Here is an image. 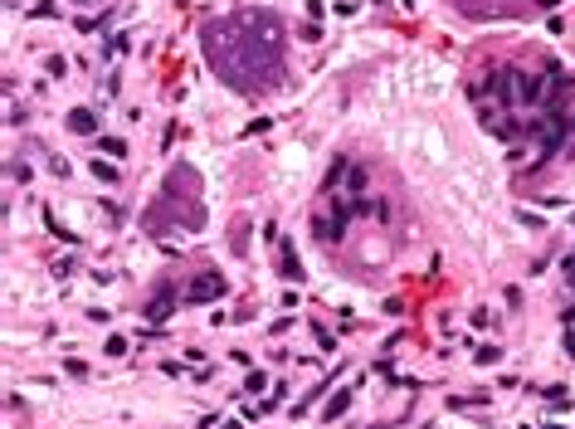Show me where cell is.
<instances>
[{"label":"cell","mask_w":575,"mask_h":429,"mask_svg":"<svg viewBox=\"0 0 575 429\" xmlns=\"http://www.w3.org/2000/svg\"><path fill=\"white\" fill-rule=\"evenodd\" d=\"M205 54H210V69L219 83L249 93V88H264L278 79V64H283V29L269 10L259 15H234V20H219L205 29Z\"/></svg>","instance_id":"cell-1"},{"label":"cell","mask_w":575,"mask_h":429,"mask_svg":"<svg viewBox=\"0 0 575 429\" xmlns=\"http://www.w3.org/2000/svg\"><path fill=\"white\" fill-rule=\"evenodd\" d=\"M502 107H507V112H536V79H532V74H522V69H507Z\"/></svg>","instance_id":"cell-2"},{"label":"cell","mask_w":575,"mask_h":429,"mask_svg":"<svg viewBox=\"0 0 575 429\" xmlns=\"http://www.w3.org/2000/svg\"><path fill=\"white\" fill-rule=\"evenodd\" d=\"M215 298H224V278L219 273H195L191 288H186V303H215Z\"/></svg>","instance_id":"cell-3"},{"label":"cell","mask_w":575,"mask_h":429,"mask_svg":"<svg viewBox=\"0 0 575 429\" xmlns=\"http://www.w3.org/2000/svg\"><path fill=\"white\" fill-rule=\"evenodd\" d=\"M176 303H181V293H176V288H156V298L147 303V322H166Z\"/></svg>","instance_id":"cell-4"},{"label":"cell","mask_w":575,"mask_h":429,"mask_svg":"<svg viewBox=\"0 0 575 429\" xmlns=\"http://www.w3.org/2000/svg\"><path fill=\"white\" fill-rule=\"evenodd\" d=\"M64 122H69V132H74V137H97V112H93V107H69V117H64Z\"/></svg>","instance_id":"cell-5"},{"label":"cell","mask_w":575,"mask_h":429,"mask_svg":"<svg viewBox=\"0 0 575 429\" xmlns=\"http://www.w3.org/2000/svg\"><path fill=\"white\" fill-rule=\"evenodd\" d=\"M366 186H371V171L351 161V171H346V181H341V196H346V200H361V191H366Z\"/></svg>","instance_id":"cell-6"},{"label":"cell","mask_w":575,"mask_h":429,"mask_svg":"<svg viewBox=\"0 0 575 429\" xmlns=\"http://www.w3.org/2000/svg\"><path fill=\"white\" fill-rule=\"evenodd\" d=\"M278 273H283L288 283H302V264H297V249H292V244L278 249Z\"/></svg>","instance_id":"cell-7"},{"label":"cell","mask_w":575,"mask_h":429,"mask_svg":"<svg viewBox=\"0 0 575 429\" xmlns=\"http://www.w3.org/2000/svg\"><path fill=\"white\" fill-rule=\"evenodd\" d=\"M351 410V390H337V395H327V405H322V420L332 425V420H341Z\"/></svg>","instance_id":"cell-8"},{"label":"cell","mask_w":575,"mask_h":429,"mask_svg":"<svg viewBox=\"0 0 575 429\" xmlns=\"http://www.w3.org/2000/svg\"><path fill=\"white\" fill-rule=\"evenodd\" d=\"M93 176H97V181H102V186H117V181H122V171H117L112 161H102V156H97V161H93Z\"/></svg>","instance_id":"cell-9"},{"label":"cell","mask_w":575,"mask_h":429,"mask_svg":"<svg viewBox=\"0 0 575 429\" xmlns=\"http://www.w3.org/2000/svg\"><path fill=\"white\" fill-rule=\"evenodd\" d=\"M97 142H102L107 156H127V142H122V137H97Z\"/></svg>","instance_id":"cell-10"},{"label":"cell","mask_w":575,"mask_h":429,"mask_svg":"<svg viewBox=\"0 0 575 429\" xmlns=\"http://www.w3.org/2000/svg\"><path fill=\"white\" fill-rule=\"evenodd\" d=\"M244 386H249V395H259V390L269 386V376H264V371H249V381H244Z\"/></svg>","instance_id":"cell-11"},{"label":"cell","mask_w":575,"mask_h":429,"mask_svg":"<svg viewBox=\"0 0 575 429\" xmlns=\"http://www.w3.org/2000/svg\"><path fill=\"white\" fill-rule=\"evenodd\" d=\"M502 356V346H478V366H492Z\"/></svg>","instance_id":"cell-12"},{"label":"cell","mask_w":575,"mask_h":429,"mask_svg":"<svg viewBox=\"0 0 575 429\" xmlns=\"http://www.w3.org/2000/svg\"><path fill=\"white\" fill-rule=\"evenodd\" d=\"M127 351V336H107V356H122Z\"/></svg>","instance_id":"cell-13"},{"label":"cell","mask_w":575,"mask_h":429,"mask_svg":"<svg viewBox=\"0 0 575 429\" xmlns=\"http://www.w3.org/2000/svg\"><path fill=\"white\" fill-rule=\"evenodd\" d=\"M64 371H69V376H88V366H83L79 356H69V361H64Z\"/></svg>","instance_id":"cell-14"},{"label":"cell","mask_w":575,"mask_h":429,"mask_svg":"<svg viewBox=\"0 0 575 429\" xmlns=\"http://www.w3.org/2000/svg\"><path fill=\"white\" fill-rule=\"evenodd\" d=\"M566 288L575 293V259H566Z\"/></svg>","instance_id":"cell-15"},{"label":"cell","mask_w":575,"mask_h":429,"mask_svg":"<svg viewBox=\"0 0 575 429\" xmlns=\"http://www.w3.org/2000/svg\"><path fill=\"white\" fill-rule=\"evenodd\" d=\"M561 346H566V351L575 356V332H566V336H561Z\"/></svg>","instance_id":"cell-16"},{"label":"cell","mask_w":575,"mask_h":429,"mask_svg":"<svg viewBox=\"0 0 575 429\" xmlns=\"http://www.w3.org/2000/svg\"><path fill=\"white\" fill-rule=\"evenodd\" d=\"M571 132H575V112H571Z\"/></svg>","instance_id":"cell-17"},{"label":"cell","mask_w":575,"mask_h":429,"mask_svg":"<svg viewBox=\"0 0 575 429\" xmlns=\"http://www.w3.org/2000/svg\"><path fill=\"white\" fill-rule=\"evenodd\" d=\"M541 5H556V0H541Z\"/></svg>","instance_id":"cell-18"}]
</instances>
